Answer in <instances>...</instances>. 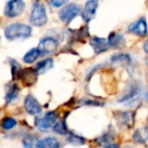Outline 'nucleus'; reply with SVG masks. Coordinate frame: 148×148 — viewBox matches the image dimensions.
<instances>
[{
	"instance_id": "obj_1",
	"label": "nucleus",
	"mask_w": 148,
	"mask_h": 148,
	"mask_svg": "<svg viewBox=\"0 0 148 148\" xmlns=\"http://www.w3.org/2000/svg\"><path fill=\"white\" fill-rule=\"evenodd\" d=\"M4 35L9 41L27 39L32 36V27L25 23H11L5 27Z\"/></svg>"
},
{
	"instance_id": "obj_2",
	"label": "nucleus",
	"mask_w": 148,
	"mask_h": 148,
	"mask_svg": "<svg viewBox=\"0 0 148 148\" xmlns=\"http://www.w3.org/2000/svg\"><path fill=\"white\" fill-rule=\"evenodd\" d=\"M48 17L46 7L43 3L35 2L29 14V23L34 27H43L47 23Z\"/></svg>"
},
{
	"instance_id": "obj_3",
	"label": "nucleus",
	"mask_w": 148,
	"mask_h": 148,
	"mask_svg": "<svg viewBox=\"0 0 148 148\" xmlns=\"http://www.w3.org/2000/svg\"><path fill=\"white\" fill-rule=\"evenodd\" d=\"M58 119V115L56 112L51 111L48 112L44 117H37L35 121V126L38 130L42 132H47L50 128H53L54 124L56 123Z\"/></svg>"
},
{
	"instance_id": "obj_4",
	"label": "nucleus",
	"mask_w": 148,
	"mask_h": 148,
	"mask_svg": "<svg viewBox=\"0 0 148 148\" xmlns=\"http://www.w3.org/2000/svg\"><path fill=\"white\" fill-rule=\"evenodd\" d=\"M25 9V2L23 0H9L6 3L4 14L6 17L13 18L19 16Z\"/></svg>"
},
{
	"instance_id": "obj_5",
	"label": "nucleus",
	"mask_w": 148,
	"mask_h": 148,
	"mask_svg": "<svg viewBox=\"0 0 148 148\" xmlns=\"http://www.w3.org/2000/svg\"><path fill=\"white\" fill-rule=\"evenodd\" d=\"M80 13V7L76 3H70V4L66 5L64 8L59 12V17L63 23H69L73 21L77 15Z\"/></svg>"
},
{
	"instance_id": "obj_6",
	"label": "nucleus",
	"mask_w": 148,
	"mask_h": 148,
	"mask_svg": "<svg viewBox=\"0 0 148 148\" xmlns=\"http://www.w3.org/2000/svg\"><path fill=\"white\" fill-rule=\"evenodd\" d=\"M58 46H59V43L58 41L53 37H46L40 42L39 45V49L41 51V55H49V54H52L54 52L57 51Z\"/></svg>"
},
{
	"instance_id": "obj_7",
	"label": "nucleus",
	"mask_w": 148,
	"mask_h": 148,
	"mask_svg": "<svg viewBox=\"0 0 148 148\" xmlns=\"http://www.w3.org/2000/svg\"><path fill=\"white\" fill-rule=\"evenodd\" d=\"M117 123L121 128H130L134 125V112H118L114 114Z\"/></svg>"
},
{
	"instance_id": "obj_8",
	"label": "nucleus",
	"mask_w": 148,
	"mask_h": 148,
	"mask_svg": "<svg viewBox=\"0 0 148 148\" xmlns=\"http://www.w3.org/2000/svg\"><path fill=\"white\" fill-rule=\"evenodd\" d=\"M38 72L34 68H25V69H21V72L19 74L18 78L23 81V83L27 86H31V85L35 84L38 78Z\"/></svg>"
},
{
	"instance_id": "obj_9",
	"label": "nucleus",
	"mask_w": 148,
	"mask_h": 148,
	"mask_svg": "<svg viewBox=\"0 0 148 148\" xmlns=\"http://www.w3.org/2000/svg\"><path fill=\"white\" fill-rule=\"evenodd\" d=\"M97 7H99V3H97V0H88L85 3L84 8L81 12V16H82V19L85 23H88L95 17Z\"/></svg>"
},
{
	"instance_id": "obj_10",
	"label": "nucleus",
	"mask_w": 148,
	"mask_h": 148,
	"mask_svg": "<svg viewBox=\"0 0 148 148\" xmlns=\"http://www.w3.org/2000/svg\"><path fill=\"white\" fill-rule=\"evenodd\" d=\"M25 109L27 114L34 116L42 113V106L34 95H29L25 99Z\"/></svg>"
},
{
	"instance_id": "obj_11",
	"label": "nucleus",
	"mask_w": 148,
	"mask_h": 148,
	"mask_svg": "<svg viewBox=\"0 0 148 148\" xmlns=\"http://www.w3.org/2000/svg\"><path fill=\"white\" fill-rule=\"evenodd\" d=\"M128 31L136 36L145 37L148 33L147 23H146V21L144 18H140L138 21H136L135 23H133L132 25H130L129 27H128Z\"/></svg>"
},
{
	"instance_id": "obj_12",
	"label": "nucleus",
	"mask_w": 148,
	"mask_h": 148,
	"mask_svg": "<svg viewBox=\"0 0 148 148\" xmlns=\"http://www.w3.org/2000/svg\"><path fill=\"white\" fill-rule=\"evenodd\" d=\"M89 45L92 47L93 51L95 54H101L108 51V49L110 48L108 40L103 39V38H99V37H92L89 41Z\"/></svg>"
},
{
	"instance_id": "obj_13",
	"label": "nucleus",
	"mask_w": 148,
	"mask_h": 148,
	"mask_svg": "<svg viewBox=\"0 0 148 148\" xmlns=\"http://www.w3.org/2000/svg\"><path fill=\"white\" fill-rule=\"evenodd\" d=\"M108 43L111 48L114 49H122L126 46V40L122 34L112 33L108 38Z\"/></svg>"
},
{
	"instance_id": "obj_14",
	"label": "nucleus",
	"mask_w": 148,
	"mask_h": 148,
	"mask_svg": "<svg viewBox=\"0 0 148 148\" xmlns=\"http://www.w3.org/2000/svg\"><path fill=\"white\" fill-rule=\"evenodd\" d=\"M70 34L68 35L70 41L71 42H81L84 41V39L89 35L88 29L87 27H82L78 29H75V31H69Z\"/></svg>"
},
{
	"instance_id": "obj_15",
	"label": "nucleus",
	"mask_w": 148,
	"mask_h": 148,
	"mask_svg": "<svg viewBox=\"0 0 148 148\" xmlns=\"http://www.w3.org/2000/svg\"><path fill=\"white\" fill-rule=\"evenodd\" d=\"M140 92V88H139V85L137 83H132V85H130L129 89L127 90V92L119 99V103H126V101H129L134 99Z\"/></svg>"
},
{
	"instance_id": "obj_16",
	"label": "nucleus",
	"mask_w": 148,
	"mask_h": 148,
	"mask_svg": "<svg viewBox=\"0 0 148 148\" xmlns=\"http://www.w3.org/2000/svg\"><path fill=\"white\" fill-rule=\"evenodd\" d=\"M111 62L113 65L115 66H124L127 65L131 62V57H130L129 54L126 53H119L114 55L111 58Z\"/></svg>"
},
{
	"instance_id": "obj_17",
	"label": "nucleus",
	"mask_w": 148,
	"mask_h": 148,
	"mask_svg": "<svg viewBox=\"0 0 148 148\" xmlns=\"http://www.w3.org/2000/svg\"><path fill=\"white\" fill-rule=\"evenodd\" d=\"M8 88L6 90V97H5V101L7 103H11L14 101H16L18 97L19 93V87L14 83H11L10 85H8Z\"/></svg>"
},
{
	"instance_id": "obj_18",
	"label": "nucleus",
	"mask_w": 148,
	"mask_h": 148,
	"mask_svg": "<svg viewBox=\"0 0 148 148\" xmlns=\"http://www.w3.org/2000/svg\"><path fill=\"white\" fill-rule=\"evenodd\" d=\"M39 148H58L60 147V142L55 137H47L42 140H39L37 144Z\"/></svg>"
},
{
	"instance_id": "obj_19",
	"label": "nucleus",
	"mask_w": 148,
	"mask_h": 148,
	"mask_svg": "<svg viewBox=\"0 0 148 148\" xmlns=\"http://www.w3.org/2000/svg\"><path fill=\"white\" fill-rule=\"evenodd\" d=\"M54 65V62H53V59H51V58H47V59H44L42 60L41 62H39V63L37 64V66H36L35 69L37 70L38 74H43L45 73V72H47L48 70H50L52 67H53Z\"/></svg>"
},
{
	"instance_id": "obj_20",
	"label": "nucleus",
	"mask_w": 148,
	"mask_h": 148,
	"mask_svg": "<svg viewBox=\"0 0 148 148\" xmlns=\"http://www.w3.org/2000/svg\"><path fill=\"white\" fill-rule=\"evenodd\" d=\"M41 55V51L39 48H34V49L29 50L25 56H23V62L27 64H32L38 59Z\"/></svg>"
},
{
	"instance_id": "obj_21",
	"label": "nucleus",
	"mask_w": 148,
	"mask_h": 148,
	"mask_svg": "<svg viewBox=\"0 0 148 148\" xmlns=\"http://www.w3.org/2000/svg\"><path fill=\"white\" fill-rule=\"evenodd\" d=\"M133 139L137 143H143L148 139V127H143L138 129L134 133Z\"/></svg>"
},
{
	"instance_id": "obj_22",
	"label": "nucleus",
	"mask_w": 148,
	"mask_h": 148,
	"mask_svg": "<svg viewBox=\"0 0 148 148\" xmlns=\"http://www.w3.org/2000/svg\"><path fill=\"white\" fill-rule=\"evenodd\" d=\"M114 139H115V135H114L113 133H111V132H107V133L103 134V136H101L99 138H97V142L99 145H103V146L108 147L112 142L115 141Z\"/></svg>"
},
{
	"instance_id": "obj_23",
	"label": "nucleus",
	"mask_w": 148,
	"mask_h": 148,
	"mask_svg": "<svg viewBox=\"0 0 148 148\" xmlns=\"http://www.w3.org/2000/svg\"><path fill=\"white\" fill-rule=\"evenodd\" d=\"M53 130L55 133L59 134V135H66L68 133L67 126L65 124V121H56V123L53 126Z\"/></svg>"
},
{
	"instance_id": "obj_24",
	"label": "nucleus",
	"mask_w": 148,
	"mask_h": 148,
	"mask_svg": "<svg viewBox=\"0 0 148 148\" xmlns=\"http://www.w3.org/2000/svg\"><path fill=\"white\" fill-rule=\"evenodd\" d=\"M67 141L72 145H83L85 144V139L74 133H69L67 136Z\"/></svg>"
},
{
	"instance_id": "obj_25",
	"label": "nucleus",
	"mask_w": 148,
	"mask_h": 148,
	"mask_svg": "<svg viewBox=\"0 0 148 148\" xmlns=\"http://www.w3.org/2000/svg\"><path fill=\"white\" fill-rule=\"evenodd\" d=\"M16 125H17L16 120L13 119V118H11V117L4 118V119L2 120V122H1V127H2L4 130H6V131L13 129Z\"/></svg>"
},
{
	"instance_id": "obj_26",
	"label": "nucleus",
	"mask_w": 148,
	"mask_h": 148,
	"mask_svg": "<svg viewBox=\"0 0 148 148\" xmlns=\"http://www.w3.org/2000/svg\"><path fill=\"white\" fill-rule=\"evenodd\" d=\"M10 66H11V73H12V79L15 80V79L19 77V74H21V65H19V63L17 61L11 59Z\"/></svg>"
},
{
	"instance_id": "obj_27",
	"label": "nucleus",
	"mask_w": 148,
	"mask_h": 148,
	"mask_svg": "<svg viewBox=\"0 0 148 148\" xmlns=\"http://www.w3.org/2000/svg\"><path fill=\"white\" fill-rule=\"evenodd\" d=\"M39 138L37 135H27L23 139V145L25 147H33V146H37L38 142H39Z\"/></svg>"
},
{
	"instance_id": "obj_28",
	"label": "nucleus",
	"mask_w": 148,
	"mask_h": 148,
	"mask_svg": "<svg viewBox=\"0 0 148 148\" xmlns=\"http://www.w3.org/2000/svg\"><path fill=\"white\" fill-rule=\"evenodd\" d=\"M79 105L81 106H93V107H101L103 106V103H101L99 101H95L92 99H81L79 101Z\"/></svg>"
},
{
	"instance_id": "obj_29",
	"label": "nucleus",
	"mask_w": 148,
	"mask_h": 148,
	"mask_svg": "<svg viewBox=\"0 0 148 148\" xmlns=\"http://www.w3.org/2000/svg\"><path fill=\"white\" fill-rule=\"evenodd\" d=\"M68 1H69V0H50V4L53 7L58 8V7H61V6H63L64 4H66Z\"/></svg>"
},
{
	"instance_id": "obj_30",
	"label": "nucleus",
	"mask_w": 148,
	"mask_h": 148,
	"mask_svg": "<svg viewBox=\"0 0 148 148\" xmlns=\"http://www.w3.org/2000/svg\"><path fill=\"white\" fill-rule=\"evenodd\" d=\"M143 49H144V52H145V53H148V40L145 42V44H144Z\"/></svg>"
},
{
	"instance_id": "obj_31",
	"label": "nucleus",
	"mask_w": 148,
	"mask_h": 148,
	"mask_svg": "<svg viewBox=\"0 0 148 148\" xmlns=\"http://www.w3.org/2000/svg\"><path fill=\"white\" fill-rule=\"evenodd\" d=\"M0 39H1V38H0Z\"/></svg>"
},
{
	"instance_id": "obj_32",
	"label": "nucleus",
	"mask_w": 148,
	"mask_h": 148,
	"mask_svg": "<svg viewBox=\"0 0 148 148\" xmlns=\"http://www.w3.org/2000/svg\"><path fill=\"white\" fill-rule=\"evenodd\" d=\"M37 1H38V0H37Z\"/></svg>"
}]
</instances>
